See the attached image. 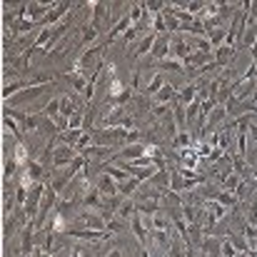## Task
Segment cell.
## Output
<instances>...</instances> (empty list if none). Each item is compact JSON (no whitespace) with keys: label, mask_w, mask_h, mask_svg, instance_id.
<instances>
[{"label":"cell","mask_w":257,"mask_h":257,"mask_svg":"<svg viewBox=\"0 0 257 257\" xmlns=\"http://www.w3.org/2000/svg\"><path fill=\"white\" fill-rule=\"evenodd\" d=\"M75 158H78V150L73 145H63V143L55 140V150H53V165L55 168H68Z\"/></svg>","instance_id":"obj_1"},{"label":"cell","mask_w":257,"mask_h":257,"mask_svg":"<svg viewBox=\"0 0 257 257\" xmlns=\"http://www.w3.org/2000/svg\"><path fill=\"white\" fill-rule=\"evenodd\" d=\"M75 220H78V225H83L80 230H105V227H107L105 217H102L97 210H85V212H80Z\"/></svg>","instance_id":"obj_2"},{"label":"cell","mask_w":257,"mask_h":257,"mask_svg":"<svg viewBox=\"0 0 257 257\" xmlns=\"http://www.w3.org/2000/svg\"><path fill=\"white\" fill-rule=\"evenodd\" d=\"M148 153V145H143V143H135V145H125L122 148V153L117 155V158H112V163H135L138 158H143Z\"/></svg>","instance_id":"obj_3"},{"label":"cell","mask_w":257,"mask_h":257,"mask_svg":"<svg viewBox=\"0 0 257 257\" xmlns=\"http://www.w3.org/2000/svg\"><path fill=\"white\" fill-rule=\"evenodd\" d=\"M97 190H100V195L102 197H117L120 195V182L117 180H112L110 175H105V172H100V177H97V185H95Z\"/></svg>","instance_id":"obj_4"},{"label":"cell","mask_w":257,"mask_h":257,"mask_svg":"<svg viewBox=\"0 0 257 257\" xmlns=\"http://www.w3.org/2000/svg\"><path fill=\"white\" fill-rule=\"evenodd\" d=\"M170 40H172L170 33H165V35H158V40H155V48H153V53H150V58H153L155 63H160V60H165V58L170 55Z\"/></svg>","instance_id":"obj_5"},{"label":"cell","mask_w":257,"mask_h":257,"mask_svg":"<svg viewBox=\"0 0 257 257\" xmlns=\"http://www.w3.org/2000/svg\"><path fill=\"white\" fill-rule=\"evenodd\" d=\"M222 122H227V107L217 102V107L207 115V125H205V133H202V135L215 133V127H217V125H222Z\"/></svg>","instance_id":"obj_6"},{"label":"cell","mask_w":257,"mask_h":257,"mask_svg":"<svg viewBox=\"0 0 257 257\" xmlns=\"http://www.w3.org/2000/svg\"><path fill=\"white\" fill-rule=\"evenodd\" d=\"M68 10H70V3H58V5L50 10V15L45 18V23H43V25H45V28H55V25H60Z\"/></svg>","instance_id":"obj_7"},{"label":"cell","mask_w":257,"mask_h":257,"mask_svg":"<svg viewBox=\"0 0 257 257\" xmlns=\"http://www.w3.org/2000/svg\"><path fill=\"white\" fill-rule=\"evenodd\" d=\"M130 230L135 232V237H138V240H140V245L145 247V245H148V237H150V232H148V227L143 225V217H140V212L130 217Z\"/></svg>","instance_id":"obj_8"},{"label":"cell","mask_w":257,"mask_h":257,"mask_svg":"<svg viewBox=\"0 0 257 257\" xmlns=\"http://www.w3.org/2000/svg\"><path fill=\"white\" fill-rule=\"evenodd\" d=\"M165 85H168L165 75H163V73H155V75L150 78V83L143 87V92H145V95H153V97H155V95H158V92H160V90H163Z\"/></svg>","instance_id":"obj_9"},{"label":"cell","mask_w":257,"mask_h":257,"mask_svg":"<svg viewBox=\"0 0 257 257\" xmlns=\"http://www.w3.org/2000/svg\"><path fill=\"white\" fill-rule=\"evenodd\" d=\"M100 172L110 175V177H112V180H117V182H127V180L133 177L127 170H122V168H117V165H107V163H105V165H100Z\"/></svg>","instance_id":"obj_10"},{"label":"cell","mask_w":257,"mask_h":257,"mask_svg":"<svg viewBox=\"0 0 257 257\" xmlns=\"http://www.w3.org/2000/svg\"><path fill=\"white\" fill-rule=\"evenodd\" d=\"M155 40H158V35H155V33H148V35L140 40V45H138V50H135V58H143L145 53H153Z\"/></svg>","instance_id":"obj_11"},{"label":"cell","mask_w":257,"mask_h":257,"mask_svg":"<svg viewBox=\"0 0 257 257\" xmlns=\"http://www.w3.org/2000/svg\"><path fill=\"white\" fill-rule=\"evenodd\" d=\"M60 107H63V95L53 97V100L43 107V115H48L50 120H58V117H60Z\"/></svg>","instance_id":"obj_12"},{"label":"cell","mask_w":257,"mask_h":257,"mask_svg":"<svg viewBox=\"0 0 257 257\" xmlns=\"http://www.w3.org/2000/svg\"><path fill=\"white\" fill-rule=\"evenodd\" d=\"M207 40H210L212 48H222L227 43V28H217V30L207 33Z\"/></svg>","instance_id":"obj_13"},{"label":"cell","mask_w":257,"mask_h":257,"mask_svg":"<svg viewBox=\"0 0 257 257\" xmlns=\"http://www.w3.org/2000/svg\"><path fill=\"white\" fill-rule=\"evenodd\" d=\"M235 48H230V45H222V48H217L215 50V63L220 65V68H225V63L230 60V58H235Z\"/></svg>","instance_id":"obj_14"},{"label":"cell","mask_w":257,"mask_h":257,"mask_svg":"<svg viewBox=\"0 0 257 257\" xmlns=\"http://www.w3.org/2000/svg\"><path fill=\"white\" fill-rule=\"evenodd\" d=\"M190 145H192V135H190L187 130H180V133H175L172 148H177V150H185V148H190Z\"/></svg>","instance_id":"obj_15"},{"label":"cell","mask_w":257,"mask_h":257,"mask_svg":"<svg viewBox=\"0 0 257 257\" xmlns=\"http://www.w3.org/2000/svg\"><path fill=\"white\" fill-rule=\"evenodd\" d=\"M202 247H205L207 257H222V240H212V237H207Z\"/></svg>","instance_id":"obj_16"},{"label":"cell","mask_w":257,"mask_h":257,"mask_svg":"<svg viewBox=\"0 0 257 257\" xmlns=\"http://www.w3.org/2000/svg\"><path fill=\"white\" fill-rule=\"evenodd\" d=\"M172 217L170 215H165V212H158L155 215V230H163V232H172Z\"/></svg>","instance_id":"obj_17"},{"label":"cell","mask_w":257,"mask_h":257,"mask_svg":"<svg viewBox=\"0 0 257 257\" xmlns=\"http://www.w3.org/2000/svg\"><path fill=\"white\" fill-rule=\"evenodd\" d=\"M75 112H78V110H75V100H73L70 95H63V107H60V115H63L65 120H70Z\"/></svg>","instance_id":"obj_18"},{"label":"cell","mask_w":257,"mask_h":257,"mask_svg":"<svg viewBox=\"0 0 257 257\" xmlns=\"http://www.w3.org/2000/svg\"><path fill=\"white\" fill-rule=\"evenodd\" d=\"M140 185H143V182H140L138 177H130L127 182H120V195H122V197H130V195H135V190H138Z\"/></svg>","instance_id":"obj_19"},{"label":"cell","mask_w":257,"mask_h":257,"mask_svg":"<svg viewBox=\"0 0 257 257\" xmlns=\"http://www.w3.org/2000/svg\"><path fill=\"white\" fill-rule=\"evenodd\" d=\"M3 125H5V130H10V133H13V138H15V140H20L23 130L18 127V120H15V117H10V115H3Z\"/></svg>","instance_id":"obj_20"},{"label":"cell","mask_w":257,"mask_h":257,"mask_svg":"<svg viewBox=\"0 0 257 257\" xmlns=\"http://www.w3.org/2000/svg\"><path fill=\"white\" fill-rule=\"evenodd\" d=\"M83 125H85V112H83V107L68 120V130H83Z\"/></svg>","instance_id":"obj_21"},{"label":"cell","mask_w":257,"mask_h":257,"mask_svg":"<svg viewBox=\"0 0 257 257\" xmlns=\"http://www.w3.org/2000/svg\"><path fill=\"white\" fill-rule=\"evenodd\" d=\"M110 235H120V232H125L127 230V225H125V220H120V217H115V220H107V227H105Z\"/></svg>","instance_id":"obj_22"},{"label":"cell","mask_w":257,"mask_h":257,"mask_svg":"<svg viewBox=\"0 0 257 257\" xmlns=\"http://www.w3.org/2000/svg\"><path fill=\"white\" fill-rule=\"evenodd\" d=\"M95 38H97V25H92V23H90V25L83 28V40H80V43H83V48H87Z\"/></svg>","instance_id":"obj_23"},{"label":"cell","mask_w":257,"mask_h":257,"mask_svg":"<svg viewBox=\"0 0 257 257\" xmlns=\"http://www.w3.org/2000/svg\"><path fill=\"white\" fill-rule=\"evenodd\" d=\"M18 165H20V163H18L15 158H8V160H5V180H13V175H15V170H18Z\"/></svg>","instance_id":"obj_24"},{"label":"cell","mask_w":257,"mask_h":257,"mask_svg":"<svg viewBox=\"0 0 257 257\" xmlns=\"http://www.w3.org/2000/svg\"><path fill=\"white\" fill-rule=\"evenodd\" d=\"M245 215H247V217H245V220H247V225H255L257 227V202H252V205H247V207H245Z\"/></svg>","instance_id":"obj_25"},{"label":"cell","mask_w":257,"mask_h":257,"mask_svg":"<svg viewBox=\"0 0 257 257\" xmlns=\"http://www.w3.org/2000/svg\"><path fill=\"white\" fill-rule=\"evenodd\" d=\"M222 257H237V247L232 245V240H222Z\"/></svg>","instance_id":"obj_26"},{"label":"cell","mask_w":257,"mask_h":257,"mask_svg":"<svg viewBox=\"0 0 257 257\" xmlns=\"http://www.w3.org/2000/svg\"><path fill=\"white\" fill-rule=\"evenodd\" d=\"M170 110H172V105H163V102H158V105L153 107V115H155V117H168V115H172Z\"/></svg>","instance_id":"obj_27"},{"label":"cell","mask_w":257,"mask_h":257,"mask_svg":"<svg viewBox=\"0 0 257 257\" xmlns=\"http://www.w3.org/2000/svg\"><path fill=\"white\" fill-rule=\"evenodd\" d=\"M250 138L257 143V122L252 120V115H250Z\"/></svg>","instance_id":"obj_28"},{"label":"cell","mask_w":257,"mask_h":257,"mask_svg":"<svg viewBox=\"0 0 257 257\" xmlns=\"http://www.w3.org/2000/svg\"><path fill=\"white\" fill-rule=\"evenodd\" d=\"M70 257H85V250H83V247H73V250H70Z\"/></svg>","instance_id":"obj_29"},{"label":"cell","mask_w":257,"mask_h":257,"mask_svg":"<svg viewBox=\"0 0 257 257\" xmlns=\"http://www.w3.org/2000/svg\"><path fill=\"white\" fill-rule=\"evenodd\" d=\"M138 87H140V73L133 75V90H138Z\"/></svg>","instance_id":"obj_30"},{"label":"cell","mask_w":257,"mask_h":257,"mask_svg":"<svg viewBox=\"0 0 257 257\" xmlns=\"http://www.w3.org/2000/svg\"><path fill=\"white\" fill-rule=\"evenodd\" d=\"M105 257H122V255H120V250H110Z\"/></svg>","instance_id":"obj_31"}]
</instances>
